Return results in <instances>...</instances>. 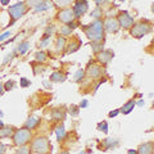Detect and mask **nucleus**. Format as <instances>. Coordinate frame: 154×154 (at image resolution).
<instances>
[{
    "label": "nucleus",
    "mask_w": 154,
    "mask_h": 154,
    "mask_svg": "<svg viewBox=\"0 0 154 154\" xmlns=\"http://www.w3.org/2000/svg\"><path fill=\"white\" fill-rule=\"evenodd\" d=\"M28 45H30V44H28L27 41H23L22 44L18 46V53H19V54H25V53L28 50Z\"/></svg>",
    "instance_id": "22"
},
{
    "label": "nucleus",
    "mask_w": 154,
    "mask_h": 154,
    "mask_svg": "<svg viewBox=\"0 0 154 154\" xmlns=\"http://www.w3.org/2000/svg\"><path fill=\"white\" fill-rule=\"evenodd\" d=\"M55 134H57V139L58 140H63L64 136H66V130H64V126L63 125H59L57 128H55Z\"/></svg>",
    "instance_id": "18"
},
{
    "label": "nucleus",
    "mask_w": 154,
    "mask_h": 154,
    "mask_svg": "<svg viewBox=\"0 0 154 154\" xmlns=\"http://www.w3.org/2000/svg\"><path fill=\"white\" fill-rule=\"evenodd\" d=\"M64 46H66V38L63 36H59V37L57 38V50L58 51L63 50Z\"/></svg>",
    "instance_id": "20"
},
{
    "label": "nucleus",
    "mask_w": 154,
    "mask_h": 154,
    "mask_svg": "<svg viewBox=\"0 0 154 154\" xmlns=\"http://www.w3.org/2000/svg\"><path fill=\"white\" fill-rule=\"evenodd\" d=\"M16 154H31V148H27V146H19V149L16 152Z\"/></svg>",
    "instance_id": "24"
},
{
    "label": "nucleus",
    "mask_w": 154,
    "mask_h": 154,
    "mask_svg": "<svg viewBox=\"0 0 154 154\" xmlns=\"http://www.w3.org/2000/svg\"><path fill=\"white\" fill-rule=\"evenodd\" d=\"M93 50H94V53H100L103 50V42L102 41H93Z\"/></svg>",
    "instance_id": "21"
},
{
    "label": "nucleus",
    "mask_w": 154,
    "mask_h": 154,
    "mask_svg": "<svg viewBox=\"0 0 154 154\" xmlns=\"http://www.w3.org/2000/svg\"><path fill=\"white\" fill-rule=\"evenodd\" d=\"M60 154H69V153H68V152H62Z\"/></svg>",
    "instance_id": "44"
},
{
    "label": "nucleus",
    "mask_w": 154,
    "mask_h": 154,
    "mask_svg": "<svg viewBox=\"0 0 154 154\" xmlns=\"http://www.w3.org/2000/svg\"><path fill=\"white\" fill-rule=\"evenodd\" d=\"M3 91H4V86H3V85H0V95L3 94Z\"/></svg>",
    "instance_id": "42"
},
{
    "label": "nucleus",
    "mask_w": 154,
    "mask_h": 154,
    "mask_svg": "<svg viewBox=\"0 0 154 154\" xmlns=\"http://www.w3.org/2000/svg\"><path fill=\"white\" fill-rule=\"evenodd\" d=\"M117 21L119 23V27H123V28H126V30H130V28L134 26V23H135L134 18L130 16L127 12H121L119 13Z\"/></svg>",
    "instance_id": "6"
},
{
    "label": "nucleus",
    "mask_w": 154,
    "mask_h": 154,
    "mask_svg": "<svg viewBox=\"0 0 154 154\" xmlns=\"http://www.w3.org/2000/svg\"><path fill=\"white\" fill-rule=\"evenodd\" d=\"M30 81H28L27 79H25V77H22L21 79V88H27V86H30Z\"/></svg>",
    "instance_id": "33"
},
{
    "label": "nucleus",
    "mask_w": 154,
    "mask_h": 154,
    "mask_svg": "<svg viewBox=\"0 0 154 154\" xmlns=\"http://www.w3.org/2000/svg\"><path fill=\"white\" fill-rule=\"evenodd\" d=\"M135 105H136L135 100L131 99V100H128L127 103H125V104H123V107L121 108V110H119V112H122L123 114H128V113H131V112H132V109L135 108Z\"/></svg>",
    "instance_id": "14"
},
{
    "label": "nucleus",
    "mask_w": 154,
    "mask_h": 154,
    "mask_svg": "<svg viewBox=\"0 0 154 154\" xmlns=\"http://www.w3.org/2000/svg\"><path fill=\"white\" fill-rule=\"evenodd\" d=\"M153 154H154V153H153Z\"/></svg>",
    "instance_id": "48"
},
{
    "label": "nucleus",
    "mask_w": 154,
    "mask_h": 154,
    "mask_svg": "<svg viewBox=\"0 0 154 154\" xmlns=\"http://www.w3.org/2000/svg\"><path fill=\"white\" fill-rule=\"evenodd\" d=\"M60 32H62V36H68L69 33L72 32V28L68 27V26H62Z\"/></svg>",
    "instance_id": "29"
},
{
    "label": "nucleus",
    "mask_w": 154,
    "mask_h": 154,
    "mask_svg": "<svg viewBox=\"0 0 154 154\" xmlns=\"http://www.w3.org/2000/svg\"><path fill=\"white\" fill-rule=\"evenodd\" d=\"M8 36H11V32H4V33H3V35H0V42H2V41H4V40H5V38H7Z\"/></svg>",
    "instance_id": "35"
},
{
    "label": "nucleus",
    "mask_w": 154,
    "mask_h": 154,
    "mask_svg": "<svg viewBox=\"0 0 154 154\" xmlns=\"http://www.w3.org/2000/svg\"><path fill=\"white\" fill-rule=\"evenodd\" d=\"M0 2H2V5H8L11 3V0H0Z\"/></svg>",
    "instance_id": "40"
},
{
    "label": "nucleus",
    "mask_w": 154,
    "mask_h": 154,
    "mask_svg": "<svg viewBox=\"0 0 154 154\" xmlns=\"http://www.w3.org/2000/svg\"><path fill=\"white\" fill-rule=\"evenodd\" d=\"M103 26H104V30L108 32H117L119 30V23L117 21V18H113V17H108L103 22Z\"/></svg>",
    "instance_id": "10"
},
{
    "label": "nucleus",
    "mask_w": 154,
    "mask_h": 154,
    "mask_svg": "<svg viewBox=\"0 0 154 154\" xmlns=\"http://www.w3.org/2000/svg\"><path fill=\"white\" fill-rule=\"evenodd\" d=\"M3 126H4V125H3V122H2V121H0V128H2Z\"/></svg>",
    "instance_id": "43"
},
{
    "label": "nucleus",
    "mask_w": 154,
    "mask_h": 154,
    "mask_svg": "<svg viewBox=\"0 0 154 154\" xmlns=\"http://www.w3.org/2000/svg\"><path fill=\"white\" fill-rule=\"evenodd\" d=\"M57 5H60V7H66V5H69V4L73 2V0H53Z\"/></svg>",
    "instance_id": "28"
},
{
    "label": "nucleus",
    "mask_w": 154,
    "mask_h": 154,
    "mask_svg": "<svg viewBox=\"0 0 154 154\" xmlns=\"http://www.w3.org/2000/svg\"><path fill=\"white\" fill-rule=\"evenodd\" d=\"M85 107H88V100H82L80 104V108H85Z\"/></svg>",
    "instance_id": "37"
},
{
    "label": "nucleus",
    "mask_w": 154,
    "mask_h": 154,
    "mask_svg": "<svg viewBox=\"0 0 154 154\" xmlns=\"http://www.w3.org/2000/svg\"><path fill=\"white\" fill-rule=\"evenodd\" d=\"M86 75L88 77H90L91 80H96L99 77H102L103 75V68L99 64H90L86 69Z\"/></svg>",
    "instance_id": "8"
},
{
    "label": "nucleus",
    "mask_w": 154,
    "mask_h": 154,
    "mask_svg": "<svg viewBox=\"0 0 154 154\" xmlns=\"http://www.w3.org/2000/svg\"><path fill=\"white\" fill-rule=\"evenodd\" d=\"M100 16H103V11H102V8H100V7H98L96 9H94V11L91 12V17H94L96 19H99Z\"/></svg>",
    "instance_id": "23"
},
{
    "label": "nucleus",
    "mask_w": 154,
    "mask_h": 154,
    "mask_svg": "<svg viewBox=\"0 0 154 154\" xmlns=\"http://www.w3.org/2000/svg\"><path fill=\"white\" fill-rule=\"evenodd\" d=\"M4 152H5V145H3V144L0 143V154H4Z\"/></svg>",
    "instance_id": "39"
},
{
    "label": "nucleus",
    "mask_w": 154,
    "mask_h": 154,
    "mask_svg": "<svg viewBox=\"0 0 154 154\" xmlns=\"http://www.w3.org/2000/svg\"><path fill=\"white\" fill-rule=\"evenodd\" d=\"M152 11L154 12V4H153V7H152Z\"/></svg>",
    "instance_id": "45"
},
{
    "label": "nucleus",
    "mask_w": 154,
    "mask_h": 154,
    "mask_svg": "<svg viewBox=\"0 0 154 154\" xmlns=\"http://www.w3.org/2000/svg\"><path fill=\"white\" fill-rule=\"evenodd\" d=\"M31 137H32L31 130L19 128L17 131H14V134H13V144L17 146H23V145H26L27 143L31 141Z\"/></svg>",
    "instance_id": "4"
},
{
    "label": "nucleus",
    "mask_w": 154,
    "mask_h": 154,
    "mask_svg": "<svg viewBox=\"0 0 154 154\" xmlns=\"http://www.w3.org/2000/svg\"><path fill=\"white\" fill-rule=\"evenodd\" d=\"M31 150L36 154H49L51 150V145L45 136H38L32 140Z\"/></svg>",
    "instance_id": "3"
},
{
    "label": "nucleus",
    "mask_w": 154,
    "mask_h": 154,
    "mask_svg": "<svg viewBox=\"0 0 154 154\" xmlns=\"http://www.w3.org/2000/svg\"><path fill=\"white\" fill-rule=\"evenodd\" d=\"M150 31H152V23L149 21H145V19H143V21L137 23H134V26L130 28V33L135 38H141L143 36L148 35Z\"/></svg>",
    "instance_id": "2"
},
{
    "label": "nucleus",
    "mask_w": 154,
    "mask_h": 154,
    "mask_svg": "<svg viewBox=\"0 0 154 154\" xmlns=\"http://www.w3.org/2000/svg\"><path fill=\"white\" fill-rule=\"evenodd\" d=\"M53 7V2L51 0H45V2H42L40 5L35 8L36 12H42V11H46V9H49Z\"/></svg>",
    "instance_id": "17"
},
{
    "label": "nucleus",
    "mask_w": 154,
    "mask_h": 154,
    "mask_svg": "<svg viewBox=\"0 0 154 154\" xmlns=\"http://www.w3.org/2000/svg\"><path fill=\"white\" fill-rule=\"evenodd\" d=\"M128 154H137V150H128Z\"/></svg>",
    "instance_id": "41"
},
{
    "label": "nucleus",
    "mask_w": 154,
    "mask_h": 154,
    "mask_svg": "<svg viewBox=\"0 0 154 154\" xmlns=\"http://www.w3.org/2000/svg\"><path fill=\"white\" fill-rule=\"evenodd\" d=\"M118 141H116V143H113L112 140H105V144H107V148L109 149V148H112V146H114L116 144H117Z\"/></svg>",
    "instance_id": "34"
},
{
    "label": "nucleus",
    "mask_w": 154,
    "mask_h": 154,
    "mask_svg": "<svg viewBox=\"0 0 154 154\" xmlns=\"http://www.w3.org/2000/svg\"><path fill=\"white\" fill-rule=\"evenodd\" d=\"M98 130H100V131H103V132H105L107 134L108 132V123L107 122H100L99 125H98Z\"/></svg>",
    "instance_id": "31"
},
{
    "label": "nucleus",
    "mask_w": 154,
    "mask_h": 154,
    "mask_svg": "<svg viewBox=\"0 0 154 154\" xmlns=\"http://www.w3.org/2000/svg\"><path fill=\"white\" fill-rule=\"evenodd\" d=\"M88 8H89V5H88V2H86V0H77L75 3L73 8H72V11L75 13V18L76 17L79 18V17L82 16V14H85L86 11H88Z\"/></svg>",
    "instance_id": "7"
},
{
    "label": "nucleus",
    "mask_w": 154,
    "mask_h": 154,
    "mask_svg": "<svg viewBox=\"0 0 154 154\" xmlns=\"http://www.w3.org/2000/svg\"><path fill=\"white\" fill-rule=\"evenodd\" d=\"M118 113H119V110H113V112L109 113V117H116V116H117Z\"/></svg>",
    "instance_id": "38"
},
{
    "label": "nucleus",
    "mask_w": 154,
    "mask_h": 154,
    "mask_svg": "<svg viewBox=\"0 0 154 154\" xmlns=\"http://www.w3.org/2000/svg\"><path fill=\"white\" fill-rule=\"evenodd\" d=\"M64 75L62 73V72H53L50 75V81L53 82H62V81H64Z\"/></svg>",
    "instance_id": "16"
},
{
    "label": "nucleus",
    "mask_w": 154,
    "mask_h": 154,
    "mask_svg": "<svg viewBox=\"0 0 154 154\" xmlns=\"http://www.w3.org/2000/svg\"><path fill=\"white\" fill-rule=\"evenodd\" d=\"M119 2H125V0H119Z\"/></svg>",
    "instance_id": "47"
},
{
    "label": "nucleus",
    "mask_w": 154,
    "mask_h": 154,
    "mask_svg": "<svg viewBox=\"0 0 154 154\" xmlns=\"http://www.w3.org/2000/svg\"><path fill=\"white\" fill-rule=\"evenodd\" d=\"M0 117H3V112H0Z\"/></svg>",
    "instance_id": "46"
},
{
    "label": "nucleus",
    "mask_w": 154,
    "mask_h": 154,
    "mask_svg": "<svg viewBox=\"0 0 154 154\" xmlns=\"http://www.w3.org/2000/svg\"><path fill=\"white\" fill-rule=\"evenodd\" d=\"M79 112H80V108L77 105H71L69 107V114L73 116V117H77L79 116Z\"/></svg>",
    "instance_id": "27"
},
{
    "label": "nucleus",
    "mask_w": 154,
    "mask_h": 154,
    "mask_svg": "<svg viewBox=\"0 0 154 154\" xmlns=\"http://www.w3.org/2000/svg\"><path fill=\"white\" fill-rule=\"evenodd\" d=\"M14 134V128L13 127H2L0 128V139L3 137H11Z\"/></svg>",
    "instance_id": "15"
},
{
    "label": "nucleus",
    "mask_w": 154,
    "mask_h": 154,
    "mask_svg": "<svg viewBox=\"0 0 154 154\" xmlns=\"http://www.w3.org/2000/svg\"><path fill=\"white\" fill-rule=\"evenodd\" d=\"M94 2L96 3V5H98V7H100V5H102V4H104V3H107V2H108V0H94Z\"/></svg>",
    "instance_id": "36"
},
{
    "label": "nucleus",
    "mask_w": 154,
    "mask_h": 154,
    "mask_svg": "<svg viewBox=\"0 0 154 154\" xmlns=\"http://www.w3.org/2000/svg\"><path fill=\"white\" fill-rule=\"evenodd\" d=\"M153 153H154V143L153 141L144 143L137 149V154H153Z\"/></svg>",
    "instance_id": "12"
},
{
    "label": "nucleus",
    "mask_w": 154,
    "mask_h": 154,
    "mask_svg": "<svg viewBox=\"0 0 154 154\" xmlns=\"http://www.w3.org/2000/svg\"><path fill=\"white\" fill-rule=\"evenodd\" d=\"M38 125V119L37 118H35V117H30L27 119V122H26V128H28V130H33L36 126Z\"/></svg>",
    "instance_id": "19"
},
{
    "label": "nucleus",
    "mask_w": 154,
    "mask_h": 154,
    "mask_svg": "<svg viewBox=\"0 0 154 154\" xmlns=\"http://www.w3.org/2000/svg\"><path fill=\"white\" fill-rule=\"evenodd\" d=\"M66 117V110L63 108H55L51 110V118L54 121H60V119H64Z\"/></svg>",
    "instance_id": "13"
},
{
    "label": "nucleus",
    "mask_w": 154,
    "mask_h": 154,
    "mask_svg": "<svg viewBox=\"0 0 154 154\" xmlns=\"http://www.w3.org/2000/svg\"><path fill=\"white\" fill-rule=\"evenodd\" d=\"M13 86H14V82H13V81H7V84L4 85V90L9 91V90H12V89H13Z\"/></svg>",
    "instance_id": "32"
},
{
    "label": "nucleus",
    "mask_w": 154,
    "mask_h": 154,
    "mask_svg": "<svg viewBox=\"0 0 154 154\" xmlns=\"http://www.w3.org/2000/svg\"><path fill=\"white\" fill-rule=\"evenodd\" d=\"M58 19L62 21L63 23H71L75 19V13L71 8H66L58 13Z\"/></svg>",
    "instance_id": "9"
},
{
    "label": "nucleus",
    "mask_w": 154,
    "mask_h": 154,
    "mask_svg": "<svg viewBox=\"0 0 154 154\" xmlns=\"http://www.w3.org/2000/svg\"><path fill=\"white\" fill-rule=\"evenodd\" d=\"M35 58H36L37 62H45L46 60V54L44 51H38V53H36Z\"/></svg>",
    "instance_id": "26"
},
{
    "label": "nucleus",
    "mask_w": 154,
    "mask_h": 154,
    "mask_svg": "<svg viewBox=\"0 0 154 154\" xmlns=\"http://www.w3.org/2000/svg\"><path fill=\"white\" fill-rule=\"evenodd\" d=\"M26 12H27V5H26V3H17L16 5L9 7V14H11V17H12L11 25H13V23L16 22L17 19H19L21 17L25 16ZM11 25H9V26H11Z\"/></svg>",
    "instance_id": "5"
},
{
    "label": "nucleus",
    "mask_w": 154,
    "mask_h": 154,
    "mask_svg": "<svg viewBox=\"0 0 154 154\" xmlns=\"http://www.w3.org/2000/svg\"><path fill=\"white\" fill-rule=\"evenodd\" d=\"M112 58H113V53L110 50H102L100 53L96 54V59H98L99 63H102L103 66L108 64L109 62L112 60Z\"/></svg>",
    "instance_id": "11"
},
{
    "label": "nucleus",
    "mask_w": 154,
    "mask_h": 154,
    "mask_svg": "<svg viewBox=\"0 0 154 154\" xmlns=\"http://www.w3.org/2000/svg\"><path fill=\"white\" fill-rule=\"evenodd\" d=\"M42 2H45V0H27V4H28L30 7L36 8V7L40 5V4H41Z\"/></svg>",
    "instance_id": "30"
},
{
    "label": "nucleus",
    "mask_w": 154,
    "mask_h": 154,
    "mask_svg": "<svg viewBox=\"0 0 154 154\" xmlns=\"http://www.w3.org/2000/svg\"><path fill=\"white\" fill-rule=\"evenodd\" d=\"M85 35L88 36L91 41H102L104 37V26L100 19H96L91 25L84 26Z\"/></svg>",
    "instance_id": "1"
},
{
    "label": "nucleus",
    "mask_w": 154,
    "mask_h": 154,
    "mask_svg": "<svg viewBox=\"0 0 154 154\" xmlns=\"http://www.w3.org/2000/svg\"><path fill=\"white\" fill-rule=\"evenodd\" d=\"M84 76H85V71L84 69H79L76 72V75H75V81L76 82H79V81H81L84 79Z\"/></svg>",
    "instance_id": "25"
}]
</instances>
